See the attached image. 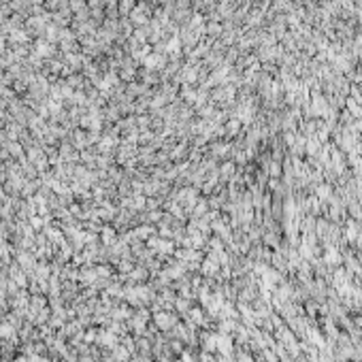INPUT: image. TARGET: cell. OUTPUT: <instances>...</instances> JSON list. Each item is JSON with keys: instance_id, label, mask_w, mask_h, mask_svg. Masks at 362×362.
<instances>
[{"instance_id": "cell-1", "label": "cell", "mask_w": 362, "mask_h": 362, "mask_svg": "<svg viewBox=\"0 0 362 362\" xmlns=\"http://www.w3.org/2000/svg\"><path fill=\"white\" fill-rule=\"evenodd\" d=\"M179 313L173 311V309H160V311H156L151 315V324L158 328L160 332H169L173 331L177 324H179Z\"/></svg>"}]
</instances>
